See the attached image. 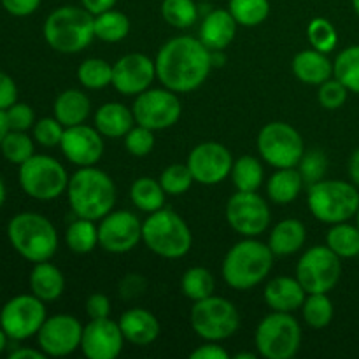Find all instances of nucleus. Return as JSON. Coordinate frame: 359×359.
<instances>
[{
    "mask_svg": "<svg viewBox=\"0 0 359 359\" xmlns=\"http://www.w3.org/2000/svg\"><path fill=\"white\" fill-rule=\"evenodd\" d=\"M156 77L175 93L195 91L212 72V51L193 35H181L165 42L158 51Z\"/></svg>",
    "mask_w": 359,
    "mask_h": 359,
    "instance_id": "f257e3e1",
    "label": "nucleus"
},
{
    "mask_svg": "<svg viewBox=\"0 0 359 359\" xmlns=\"http://www.w3.org/2000/svg\"><path fill=\"white\" fill-rule=\"evenodd\" d=\"M116 184L107 172L93 167H81L74 172L67 186V198L76 217L100 221L116 205Z\"/></svg>",
    "mask_w": 359,
    "mask_h": 359,
    "instance_id": "f03ea898",
    "label": "nucleus"
},
{
    "mask_svg": "<svg viewBox=\"0 0 359 359\" xmlns=\"http://www.w3.org/2000/svg\"><path fill=\"white\" fill-rule=\"evenodd\" d=\"M276 255L258 237H244L228 249L221 265L224 283L237 291H249L269 277Z\"/></svg>",
    "mask_w": 359,
    "mask_h": 359,
    "instance_id": "7ed1b4c3",
    "label": "nucleus"
},
{
    "mask_svg": "<svg viewBox=\"0 0 359 359\" xmlns=\"http://www.w3.org/2000/svg\"><path fill=\"white\" fill-rule=\"evenodd\" d=\"M42 34L56 53L77 55L93 42L95 16L83 6H62L48 14Z\"/></svg>",
    "mask_w": 359,
    "mask_h": 359,
    "instance_id": "20e7f679",
    "label": "nucleus"
},
{
    "mask_svg": "<svg viewBox=\"0 0 359 359\" xmlns=\"http://www.w3.org/2000/svg\"><path fill=\"white\" fill-rule=\"evenodd\" d=\"M7 237L14 251L27 262H49L58 251V231L46 216L20 212L7 224Z\"/></svg>",
    "mask_w": 359,
    "mask_h": 359,
    "instance_id": "39448f33",
    "label": "nucleus"
},
{
    "mask_svg": "<svg viewBox=\"0 0 359 359\" xmlns=\"http://www.w3.org/2000/svg\"><path fill=\"white\" fill-rule=\"evenodd\" d=\"M142 242L160 258L179 259L191 251L193 233L181 214L163 207L142 221Z\"/></svg>",
    "mask_w": 359,
    "mask_h": 359,
    "instance_id": "423d86ee",
    "label": "nucleus"
},
{
    "mask_svg": "<svg viewBox=\"0 0 359 359\" xmlns=\"http://www.w3.org/2000/svg\"><path fill=\"white\" fill-rule=\"evenodd\" d=\"M307 205L312 216L325 224H337L356 217L359 188L353 181L321 179L309 186Z\"/></svg>",
    "mask_w": 359,
    "mask_h": 359,
    "instance_id": "0eeeda50",
    "label": "nucleus"
},
{
    "mask_svg": "<svg viewBox=\"0 0 359 359\" xmlns=\"http://www.w3.org/2000/svg\"><path fill=\"white\" fill-rule=\"evenodd\" d=\"M256 353L265 359H291L302 346V326L290 312L265 316L256 326Z\"/></svg>",
    "mask_w": 359,
    "mask_h": 359,
    "instance_id": "6e6552de",
    "label": "nucleus"
},
{
    "mask_svg": "<svg viewBox=\"0 0 359 359\" xmlns=\"http://www.w3.org/2000/svg\"><path fill=\"white\" fill-rule=\"evenodd\" d=\"M189 323L203 342H224L241 328V314L230 300L212 294L193 302Z\"/></svg>",
    "mask_w": 359,
    "mask_h": 359,
    "instance_id": "1a4fd4ad",
    "label": "nucleus"
},
{
    "mask_svg": "<svg viewBox=\"0 0 359 359\" xmlns=\"http://www.w3.org/2000/svg\"><path fill=\"white\" fill-rule=\"evenodd\" d=\"M69 179L65 167L48 154H34L20 165L18 172V181L25 195L41 202H49L67 193Z\"/></svg>",
    "mask_w": 359,
    "mask_h": 359,
    "instance_id": "9d476101",
    "label": "nucleus"
},
{
    "mask_svg": "<svg viewBox=\"0 0 359 359\" xmlns=\"http://www.w3.org/2000/svg\"><path fill=\"white\" fill-rule=\"evenodd\" d=\"M256 147L259 158L273 168L298 167L305 154V142L300 132L284 121L266 123L259 130Z\"/></svg>",
    "mask_w": 359,
    "mask_h": 359,
    "instance_id": "9b49d317",
    "label": "nucleus"
},
{
    "mask_svg": "<svg viewBox=\"0 0 359 359\" xmlns=\"http://www.w3.org/2000/svg\"><path fill=\"white\" fill-rule=\"evenodd\" d=\"M342 277V262L328 245H312L297 263V279L311 293H330Z\"/></svg>",
    "mask_w": 359,
    "mask_h": 359,
    "instance_id": "f8f14e48",
    "label": "nucleus"
},
{
    "mask_svg": "<svg viewBox=\"0 0 359 359\" xmlns=\"http://www.w3.org/2000/svg\"><path fill=\"white\" fill-rule=\"evenodd\" d=\"M137 125H142L153 132L167 130L181 119L182 104L179 93L168 88H153L137 95L132 105Z\"/></svg>",
    "mask_w": 359,
    "mask_h": 359,
    "instance_id": "ddd939ff",
    "label": "nucleus"
},
{
    "mask_svg": "<svg viewBox=\"0 0 359 359\" xmlns=\"http://www.w3.org/2000/svg\"><path fill=\"white\" fill-rule=\"evenodd\" d=\"M46 302L35 294H18L11 298L0 311V326L14 342L37 337L39 330L48 318Z\"/></svg>",
    "mask_w": 359,
    "mask_h": 359,
    "instance_id": "4468645a",
    "label": "nucleus"
},
{
    "mask_svg": "<svg viewBox=\"0 0 359 359\" xmlns=\"http://www.w3.org/2000/svg\"><path fill=\"white\" fill-rule=\"evenodd\" d=\"M228 224L242 237H259L272 221L266 200L258 191H237L228 198L224 209Z\"/></svg>",
    "mask_w": 359,
    "mask_h": 359,
    "instance_id": "2eb2a0df",
    "label": "nucleus"
},
{
    "mask_svg": "<svg viewBox=\"0 0 359 359\" xmlns=\"http://www.w3.org/2000/svg\"><path fill=\"white\" fill-rule=\"evenodd\" d=\"M142 242V221L132 210H111L98 221V245L111 255H125Z\"/></svg>",
    "mask_w": 359,
    "mask_h": 359,
    "instance_id": "dca6fc26",
    "label": "nucleus"
},
{
    "mask_svg": "<svg viewBox=\"0 0 359 359\" xmlns=\"http://www.w3.org/2000/svg\"><path fill=\"white\" fill-rule=\"evenodd\" d=\"M84 326L72 314L48 316L37 333L39 349L49 358H65L81 349Z\"/></svg>",
    "mask_w": 359,
    "mask_h": 359,
    "instance_id": "f3484780",
    "label": "nucleus"
},
{
    "mask_svg": "<svg viewBox=\"0 0 359 359\" xmlns=\"http://www.w3.org/2000/svg\"><path fill=\"white\" fill-rule=\"evenodd\" d=\"M233 161L230 149L224 144L209 140L189 151L186 165L191 170L195 182L203 186H216L230 177Z\"/></svg>",
    "mask_w": 359,
    "mask_h": 359,
    "instance_id": "a211bd4d",
    "label": "nucleus"
},
{
    "mask_svg": "<svg viewBox=\"0 0 359 359\" xmlns=\"http://www.w3.org/2000/svg\"><path fill=\"white\" fill-rule=\"evenodd\" d=\"M156 63L144 53H128L112 65V86L125 97H137L153 86Z\"/></svg>",
    "mask_w": 359,
    "mask_h": 359,
    "instance_id": "6ab92c4d",
    "label": "nucleus"
},
{
    "mask_svg": "<svg viewBox=\"0 0 359 359\" xmlns=\"http://www.w3.org/2000/svg\"><path fill=\"white\" fill-rule=\"evenodd\" d=\"M104 135L86 123L65 128L60 142L63 156L79 168L97 165L104 154Z\"/></svg>",
    "mask_w": 359,
    "mask_h": 359,
    "instance_id": "aec40b11",
    "label": "nucleus"
},
{
    "mask_svg": "<svg viewBox=\"0 0 359 359\" xmlns=\"http://www.w3.org/2000/svg\"><path fill=\"white\" fill-rule=\"evenodd\" d=\"M118 321L111 318L90 319L83 330L81 351L88 359H116L125 346Z\"/></svg>",
    "mask_w": 359,
    "mask_h": 359,
    "instance_id": "412c9836",
    "label": "nucleus"
},
{
    "mask_svg": "<svg viewBox=\"0 0 359 359\" xmlns=\"http://www.w3.org/2000/svg\"><path fill=\"white\" fill-rule=\"evenodd\" d=\"M118 325L126 342L139 347L156 342L161 332V325L156 316L147 309L140 307H132L123 312Z\"/></svg>",
    "mask_w": 359,
    "mask_h": 359,
    "instance_id": "4be33fe9",
    "label": "nucleus"
},
{
    "mask_svg": "<svg viewBox=\"0 0 359 359\" xmlns=\"http://www.w3.org/2000/svg\"><path fill=\"white\" fill-rule=\"evenodd\" d=\"M238 23L228 9H212L203 14L198 39L210 51H224L237 35Z\"/></svg>",
    "mask_w": 359,
    "mask_h": 359,
    "instance_id": "5701e85b",
    "label": "nucleus"
},
{
    "mask_svg": "<svg viewBox=\"0 0 359 359\" xmlns=\"http://www.w3.org/2000/svg\"><path fill=\"white\" fill-rule=\"evenodd\" d=\"M263 298L272 311L293 314L294 311L302 309L307 298V291L304 290L297 277L279 276L266 283Z\"/></svg>",
    "mask_w": 359,
    "mask_h": 359,
    "instance_id": "b1692460",
    "label": "nucleus"
},
{
    "mask_svg": "<svg viewBox=\"0 0 359 359\" xmlns=\"http://www.w3.org/2000/svg\"><path fill=\"white\" fill-rule=\"evenodd\" d=\"M291 69L297 79L309 86H321L325 81L333 77V62L326 53L314 48L297 53L291 62Z\"/></svg>",
    "mask_w": 359,
    "mask_h": 359,
    "instance_id": "393cba45",
    "label": "nucleus"
},
{
    "mask_svg": "<svg viewBox=\"0 0 359 359\" xmlns=\"http://www.w3.org/2000/svg\"><path fill=\"white\" fill-rule=\"evenodd\" d=\"M95 128L107 139H125L126 133L135 126L132 109L121 102H107L95 112Z\"/></svg>",
    "mask_w": 359,
    "mask_h": 359,
    "instance_id": "a878e982",
    "label": "nucleus"
},
{
    "mask_svg": "<svg viewBox=\"0 0 359 359\" xmlns=\"http://www.w3.org/2000/svg\"><path fill=\"white\" fill-rule=\"evenodd\" d=\"M307 242V228L300 219L286 217L272 228L269 235V248L276 256H291L302 251Z\"/></svg>",
    "mask_w": 359,
    "mask_h": 359,
    "instance_id": "bb28decb",
    "label": "nucleus"
},
{
    "mask_svg": "<svg viewBox=\"0 0 359 359\" xmlns=\"http://www.w3.org/2000/svg\"><path fill=\"white\" fill-rule=\"evenodd\" d=\"M91 112L90 97L83 90L69 88L56 97L53 104V114L65 128L83 125Z\"/></svg>",
    "mask_w": 359,
    "mask_h": 359,
    "instance_id": "cd10ccee",
    "label": "nucleus"
},
{
    "mask_svg": "<svg viewBox=\"0 0 359 359\" xmlns=\"http://www.w3.org/2000/svg\"><path fill=\"white\" fill-rule=\"evenodd\" d=\"M28 283H30L32 294L41 298L42 302L58 300L65 291V276L58 266L49 262L34 263Z\"/></svg>",
    "mask_w": 359,
    "mask_h": 359,
    "instance_id": "c85d7f7f",
    "label": "nucleus"
},
{
    "mask_svg": "<svg viewBox=\"0 0 359 359\" xmlns=\"http://www.w3.org/2000/svg\"><path fill=\"white\" fill-rule=\"evenodd\" d=\"M305 182L297 167L276 168L266 181V195L277 205H287L300 196Z\"/></svg>",
    "mask_w": 359,
    "mask_h": 359,
    "instance_id": "c756f323",
    "label": "nucleus"
},
{
    "mask_svg": "<svg viewBox=\"0 0 359 359\" xmlns=\"http://www.w3.org/2000/svg\"><path fill=\"white\" fill-rule=\"evenodd\" d=\"M167 193L161 188L160 181L153 177H139L130 186V200L142 212L151 214L163 209Z\"/></svg>",
    "mask_w": 359,
    "mask_h": 359,
    "instance_id": "7c9ffc66",
    "label": "nucleus"
},
{
    "mask_svg": "<svg viewBox=\"0 0 359 359\" xmlns=\"http://www.w3.org/2000/svg\"><path fill=\"white\" fill-rule=\"evenodd\" d=\"M230 177L237 191H258L265 181V168L262 160L244 154L233 161Z\"/></svg>",
    "mask_w": 359,
    "mask_h": 359,
    "instance_id": "2f4dec72",
    "label": "nucleus"
},
{
    "mask_svg": "<svg viewBox=\"0 0 359 359\" xmlns=\"http://www.w3.org/2000/svg\"><path fill=\"white\" fill-rule=\"evenodd\" d=\"M326 245L340 259L358 258L359 256V228L349 221L332 224L326 233Z\"/></svg>",
    "mask_w": 359,
    "mask_h": 359,
    "instance_id": "473e14b6",
    "label": "nucleus"
},
{
    "mask_svg": "<svg viewBox=\"0 0 359 359\" xmlns=\"http://www.w3.org/2000/svg\"><path fill=\"white\" fill-rule=\"evenodd\" d=\"M130 20L125 13L109 9L95 16V39L107 44H116L128 37Z\"/></svg>",
    "mask_w": 359,
    "mask_h": 359,
    "instance_id": "72a5a7b5",
    "label": "nucleus"
},
{
    "mask_svg": "<svg viewBox=\"0 0 359 359\" xmlns=\"http://www.w3.org/2000/svg\"><path fill=\"white\" fill-rule=\"evenodd\" d=\"M65 244L76 255H90L98 245L97 221L77 217L65 231Z\"/></svg>",
    "mask_w": 359,
    "mask_h": 359,
    "instance_id": "f704fd0d",
    "label": "nucleus"
},
{
    "mask_svg": "<svg viewBox=\"0 0 359 359\" xmlns=\"http://www.w3.org/2000/svg\"><path fill=\"white\" fill-rule=\"evenodd\" d=\"M216 290V280L205 266H191L181 277V291L188 300L198 302L212 297Z\"/></svg>",
    "mask_w": 359,
    "mask_h": 359,
    "instance_id": "c9c22d12",
    "label": "nucleus"
},
{
    "mask_svg": "<svg viewBox=\"0 0 359 359\" xmlns=\"http://www.w3.org/2000/svg\"><path fill=\"white\" fill-rule=\"evenodd\" d=\"M300 311L307 326L314 330L326 328L335 316V307H333V302L328 297V293L307 294Z\"/></svg>",
    "mask_w": 359,
    "mask_h": 359,
    "instance_id": "e433bc0d",
    "label": "nucleus"
},
{
    "mask_svg": "<svg viewBox=\"0 0 359 359\" xmlns=\"http://www.w3.org/2000/svg\"><path fill=\"white\" fill-rule=\"evenodd\" d=\"M77 81L86 90H104L112 84V65L104 58H86L77 67Z\"/></svg>",
    "mask_w": 359,
    "mask_h": 359,
    "instance_id": "4c0bfd02",
    "label": "nucleus"
},
{
    "mask_svg": "<svg viewBox=\"0 0 359 359\" xmlns=\"http://www.w3.org/2000/svg\"><path fill=\"white\" fill-rule=\"evenodd\" d=\"M333 77H337L351 93L359 95V44L349 46L337 55L333 62Z\"/></svg>",
    "mask_w": 359,
    "mask_h": 359,
    "instance_id": "58836bf2",
    "label": "nucleus"
},
{
    "mask_svg": "<svg viewBox=\"0 0 359 359\" xmlns=\"http://www.w3.org/2000/svg\"><path fill=\"white\" fill-rule=\"evenodd\" d=\"M160 11L163 20L179 30L191 28L200 18V7L195 0H163Z\"/></svg>",
    "mask_w": 359,
    "mask_h": 359,
    "instance_id": "ea45409f",
    "label": "nucleus"
},
{
    "mask_svg": "<svg viewBox=\"0 0 359 359\" xmlns=\"http://www.w3.org/2000/svg\"><path fill=\"white\" fill-rule=\"evenodd\" d=\"M228 11L235 18L238 27L252 28L265 23L270 14V2L269 0H230Z\"/></svg>",
    "mask_w": 359,
    "mask_h": 359,
    "instance_id": "a19ab883",
    "label": "nucleus"
},
{
    "mask_svg": "<svg viewBox=\"0 0 359 359\" xmlns=\"http://www.w3.org/2000/svg\"><path fill=\"white\" fill-rule=\"evenodd\" d=\"M0 151H2V156L9 163H14L20 167L21 163H25L28 158H32L35 154L34 139L30 135H27V132L9 130V133L4 137L2 144H0Z\"/></svg>",
    "mask_w": 359,
    "mask_h": 359,
    "instance_id": "79ce46f5",
    "label": "nucleus"
},
{
    "mask_svg": "<svg viewBox=\"0 0 359 359\" xmlns=\"http://www.w3.org/2000/svg\"><path fill=\"white\" fill-rule=\"evenodd\" d=\"M307 39L311 42V48L328 55L339 44V32L333 27L332 21L318 16L307 25Z\"/></svg>",
    "mask_w": 359,
    "mask_h": 359,
    "instance_id": "37998d69",
    "label": "nucleus"
},
{
    "mask_svg": "<svg viewBox=\"0 0 359 359\" xmlns=\"http://www.w3.org/2000/svg\"><path fill=\"white\" fill-rule=\"evenodd\" d=\"M193 182H195V179H193L191 170H189L186 163L168 165L160 175L161 188L170 196H179L188 193L191 189Z\"/></svg>",
    "mask_w": 359,
    "mask_h": 359,
    "instance_id": "c03bdc74",
    "label": "nucleus"
},
{
    "mask_svg": "<svg viewBox=\"0 0 359 359\" xmlns=\"http://www.w3.org/2000/svg\"><path fill=\"white\" fill-rule=\"evenodd\" d=\"M297 168L300 170L305 184L311 186L314 184V182L325 179L326 170H328V158H326V154L319 149L305 151V154L302 156Z\"/></svg>",
    "mask_w": 359,
    "mask_h": 359,
    "instance_id": "a18cd8bd",
    "label": "nucleus"
},
{
    "mask_svg": "<svg viewBox=\"0 0 359 359\" xmlns=\"http://www.w3.org/2000/svg\"><path fill=\"white\" fill-rule=\"evenodd\" d=\"M154 144H156V139H154L153 130L146 128L142 125H137V123L125 135L126 151L135 158L147 156L154 149Z\"/></svg>",
    "mask_w": 359,
    "mask_h": 359,
    "instance_id": "49530a36",
    "label": "nucleus"
},
{
    "mask_svg": "<svg viewBox=\"0 0 359 359\" xmlns=\"http://www.w3.org/2000/svg\"><path fill=\"white\" fill-rule=\"evenodd\" d=\"M347 97H349V90H347L337 77L325 81V83L319 86L318 91L319 104H321V107H325L326 111H337V109L344 107V104L347 102Z\"/></svg>",
    "mask_w": 359,
    "mask_h": 359,
    "instance_id": "de8ad7c7",
    "label": "nucleus"
},
{
    "mask_svg": "<svg viewBox=\"0 0 359 359\" xmlns=\"http://www.w3.org/2000/svg\"><path fill=\"white\" fill-rule=\"evenodd\" d=\"M34 140L44 147H55L62 142L65 126L53 116V118L37 119L34 125Z\"/></svg>",
    "mask_w": 359,
    "mask_h": 359,
    "instance_id": "09e8293b",
    "label": "nucleus"
},
{
    "mask_svg": "<svg viewBox=\"0 0 359 359\" xmlns=\"http://www.w3.org/2000/svg\"><path fill=\"white\" fill-rule=\"evenodd\" d=\"M6 116L9 128L18 130V132H28L30 128H34L35 121H37L34 109L25 102H16L9 109H6Z\"/></svg>",
    "mask_w": 359,
    "mask_h": 359,
    "instance_id": "8fccbe9b",
    "label": "nucleus"
},
{
    "mask_svg": "<svg viewBox=\"0 0 359 359\" xmlns=\"http://www.w3.org/2000/svg\"><path fill=\"white\" fill-rule=\"evenodd\" d=\"M147 280L140 273H128L119 283V297L123 300H133L146 291Z\"/></svg>",
    "mask_w": 359,
    "mask_h": 359,
    "instance_id": "3c124183",
    "label": "nucleus"
},
{
    "mask_svg": "<svg viewBox=\"0 0 359 359\" xmlns=\"http://www.w3.org/2000/svg\"><path fill=\"white\" fill-rule=\"evenodd\" d=\"M111 300L104 293H93L86 300V314L90 319H104L111 316Z\"/></svg>",
    "mask_w": 359,
    "mask_h": 359,
    "instance_id": "603ef678",
    "label": "nucleus"
},
{
    "mask_svg": "<svg viewBox=\"0 0 359 359\" xmlns=\"http://www.w3.org/2000/svg\"><path fill=\"white\" fill-rule=\"evenodd\" d=\"M41 2L42 0H0L6 13L16 18H25L34 14L39 9V6H41Z\"/></svg>",
    "mask_w": 359,
    "mask_h": 359,
    "instance_id": "864d4df0",
    "label": "nucleus"
},
{
    "mask_svg": "<svg viewBox=\"0 0 359 359\" xmlns=\"http://www.w3.org/2000/svg\"><path fill=\"white\" fill-rule=\"evenodd\" d=\"M18 102V86L9 74L0 70V109L6 111Z\"/></svg>",
    "mask_w": 359,
    "mask_h": 359,
    "instance_id": "5fc2aeb1",
    "label": "nucleus"
},
{
    "mask_svg": "<svg viewBox=\"0 0 359 359\" xmlns=\"http://www.w3.org/2000/svg\"><path fill=\"white\" fill-rule=\"evenodd\" d=\"M191 359H230V353L221 342H205L189 353Z\"/></svg>",
    "mask_w": 359,
    "mask_h": 359,
    "instance_id": "6e6d98bb",
    "label": "nucleus"
},
{
    "mask_svg": "<svg viewBox=\"0 0 359 359\" xmlns=\"http://www.w3.org/2000/svg\"><path fill=\"white\" fill-rule=\"evenodd\" d=\"M116 2L118 0H81V6L86 11H90L93 16H97V14L105 13L109 9H114Z\"/></svg>",
    "mask_w": 359,
    "mask_h": 359,
    "instance_id": "4d7b16f0",
    "label": "nucleus"
},
{
    "mask_svg": "<svg viewBox=\"0 0 359 359\" xmlns=\"http://www.w3.org/2000/svg\"><path fill=\"white\" fill-rule=\"evenodd\" d=\"M48 358L41 349H32V347H16L9 354V359H44Z\"/></svg>",
    "mask_w": 359,
    "mask_h": 359,
    "instance_id": "13d9d810",
    "label": "nucleus"
},
{
    "mask_svg": "<svg viewBox=\"0 0 359 359\" xmlns=\"http://www.w3.org/2000/svg\"><path fill=\"white\" fill-rule=\"evenodd\" d=\"M349 175H351V181L359 188V147L351 154V160H349Z\"/></svg>",
    "mask_w": 359,
    "mask_h": 359,
    "instance_id": "bf43d9fd",
    "label": "nucleus"
},
{
    "mask_svg": "<svg viewBox=\"0 0 359 359\" xmlns=\"http://www.w3.org/2000/svg\"><path fill=\"white\" fill-rule=\"evenodd\" d=\"M9 123H7V116H6V111H2L0 109V144H2L4 137L9 133Z\"/></svg>",
    "mask_w": 359,
    "mask_h": 359,
    "instance_id": "052dcab7",
    "label": "nucleus"
},
{
    "mask_svg": "<svg viewBox=\"0 0 359 359\" xmlns=\"http://www.w3.org/2000/svg\"><path fill=\"white\" fill-rule=\"evenodd\" d=\"M7 340H9V337L6 335V332H4L2 326H0V354H2L4 351H6V347H7Z\"/></svg>",
    "mask_w": 359,
    "mask_h": 359,
    "instance_id": "680f3d73",
    "label": "nucleus"
},
{
    "mask_svg": "<svg viewBox=\"0 0 359 359\" xmlns=\"http://www.w3.org/2000/svg\"><path fill=\"white\" fill-rule=\"evenodd\" d=\"M4 202H6V184H4L2 177H0V209H2Z\"/></svg>",
    "mask_w": 359,
    "mask_h": 359,
    "instance_id": "e2e57ef3",
    "label": "nucleus"
},
{
    "mask_svg": "<svg viewBox=\"0 0 359 359\" xmlns=\"http://www.w3.org/2000/svg\"><path fill=\"white\" fill-rule=\"evenodd\" d=\"M259 354L258 353H238V354H235V358L237 359H256L258 358Z\"/></svg>",
    "mask_w": 359,
    "mask_h": 359,
    "instance_id": "0e129e2a",
    "label": "nucleus"
},
{
    "mask_svg": "<svg viewBox=\"0 0 359 359\" xmlns=\"http://www.w3.org/2000/svg\"><path fill=\"white\" fill-rule=\"evenodd\" d=\"M353 7H354V13H356L359 18V0H353Z\"/></svg>",
    "mask_w": 359,
    "mask_h": 359,
    "instance_id": "69168bd1",
    "label": "nucleus"
},
{
    "mask_svg": "<svg viewBox=\"0 0 359 359\" xmlns=\"http://www.w3.org/2000/svg\"><path fill=\"white\" fill-rule=\"evenodd\" d=\"M356 224H358V228H359V209H358V212H356Z\"/></svg>",
    "mask_w": 359,
    "mask_h": 359,
    "instance_id": "338daca9",
    "label": "nucleus"
},
{
    "mask_svg": "<svg viewBox=\"0 0 359 359\" xmlns=\"http://www.w3.org/2000/svg\"><path fill=\"white\" fill-rule=\"evenodd\" d=\"M358 258H359V256H358Z\"/></svg>",
    "mask_w": 359,
    "mask_h": 359,
    "instance_id": "774afa93",
    "label": "nucleus"
}]
</instances>
